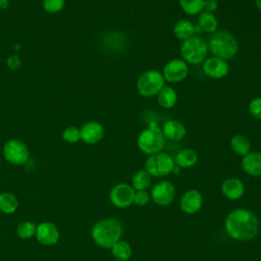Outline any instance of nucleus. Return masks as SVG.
Wrapping results in <instances>:
<instances>
[{
    "label": "nucleus",
    "instance_id": "obj_2",
    "mask_svg": "<svg viewBox=\"0 0 261 261\" xmlns=\"http://www.w3.org/2000/svg\"><path fill=\"white\" fill-rule=\"evenodd\" d=\"M123 227L115 218H104L97 221L92 228V238L96 245L104 249H110L121 239Z\"/></svg>",
    "mask_w": 261,
    "mask_h": 261
},
{
    "label": "nucleus",
    "instance_id": "obj_4",
    "mask_svg": "<svg viewBox=\"0 0 261 261\" xmlns=\"http://www.w3.org/2000/svg\"><path fill=\"white\" fill-rule=\"evenodd\" d=\"M165 140L161 127L155 121H152L138 136L137 146L143 153L153 155L163 150Z\"/></svg>",
    "mask_w": 261,
    "mask_h": 261
},
{
    "label": "nucleus",
    "instance_id": "obj_15",
    "mask_svg": "<svg viewBox=\"0 0 261 261\" xmlns=\"http://www.w3.org/2000/svg\"><path fill=\"white\" fill-rule=\"evenodd\" d=\"M81 140L89 145L97 144L104 137V127L98 121H88L81 128Z\"/></svg>",
    "mask_w": 261,
    "mask_h": 261
},
{
    "label": "nucleus",
    "instance_id": "obj_20",
    "mask_svg": "<svg viewBox=\"0 0 261 261\" xmlns=\"http://www.w3.org/2000/svg\"><path fill=\"white\" fill-rule=\"evenodd\" d=\"M195 25L194 23L189 20V19H179L175 22V24L173 25L172 32L173 35L175 36V38H177L180 41H186L188 39H190L191 37L195 36Z\"/></svg>",
    "mask_w": 261,
    "mask_h": 261
},
{
    "label": "nucleus",
    "instance_id": "obj_28",
    "mask_svg": "<svg viewBox=\"0 0 261 261\" xmlns=\"http://www.w3.org/2000/svg\"><path fill=\"white\" fill-rule=\"evenodd\" d=\"M37 225L32 221H21L16 227V233L20 239L29 240L36 236Z\"/></svg>",
    "mask_w": 261,
    "mask_h": 261
},
{
    "label": "nucleus",
    "instance_id": "obj_32",
    "mask_svg": "<svg viewBox=\"0 0 261 261\" xmlns=\"http://www.w3.org/2000/svg\"><path fill=\"white\" fill-rule=\"evenodd\" d=\"M150 199V194L146 190L136 191L134 197V204H136L137 206H145L149 203Z\"/></svg>",
    "mask_w": 261,
    "mask_h": 261
},
{
    "label": "nucleus",
    "instance_id": "obj_25",
    "mask_svg": "<svg viewBox=\"0 0 261 261\" xmlns=\"http://www.w3.org/2000/svg\"><path fill=\"white\" fill-rule=\"evenodd\" d=\"M151 175L146 169L138 170L132 177V187L135 191L147 190L151 185Z\"/></svg>",
    "mask_w": 261,
    "mask_h": 261
},
{
    "label": "nucleus",
    "instance_id": "obj_1",
    "mask_svg": "<svg viewBox=\"0 0 261 261\" xmlns=\"http://www.w3.org/2000/svg\"><path fill=\"white\" fill-rule=\"evenodd\" d=\"M226 233L233 240L248 242L253 240L259 230V220L254 212L237 208L228 213L224 221Z\"/></svg>",
    "mask_w": 261,
    "mask_h": 261
},
{
    "label": "nucleus",
    "instance_id": "obj_7",
    "mask_svg": "<svg viewBox=\"0 0 261 261\" xmlns=\"http://www.w3.org/2000/svg\"><path fill=\"white\" fill-rule=\"evenodd\" d=\"M175 167L173 157L165 152H159L153 155H149L145 163V169L151 176L163 177L171 172Z\"/></svg>",
    "mask_w": 261,
    "mask_h": 261
},
{
    "label": "nucleus",
    "instance_id": "obj_8",
    "mask_svg": "<svg viewBox=\"0 0 261 261\" xmlns=\"http://www.w3.org/2000/svg\"><path fill=\"white\" fill-rule=\"evenodd\" d=\"M3 156L9 163L21 165L29 159V149L27 145L19 140H9L3 146Z\"/></svg>",
    "mask_w": 261,
    "mask_h": 261
},
{
    "label": "nucleus",
    "instance_id": "obj_21",
    "mask_svg": "<svg viewBox=\"0 0 261 261\" xmlns=\"http://www.w3.org/2000/svg\"><path fill=\"white\" fill-rule=\"evenodd\" d=\"M177 101V93L171 86H164L157 94V102L164 109H171Z\"/></svg>",
    "mask_w": 261,
    "mask_h": 261
},
{
    "label": "nucleus",
    "instance_id": "obj_22",
    "mask_svg": "<svg viewBox=\"0 0 261 261\" xmlns=\"http://www.w3.org/2000/svg\"><path fill=\"white\" fill-rule=\"evenodd\" d=\"M198 25L204 33L212 35L218 29V20L214 13L202 11L198 14Z\"/></svg>",
    "mask_w": 261,
    "mask_h": 261
},
{
    "label": "nucleus",
    "instance_id": "obj_10",
    "mask_svg": "<svg viewBox=\"0 0 261 261\" xmlns=\"http://www.w3.org/2000/svg\"><path fill=\"white\" fill-rule=\"evenodd\" d=\"M135 192L136 191L130 185L120 182L111 189L109 193V199L115 207L126 208L134 204Z\"/></svg>",
    "mask_w": 261,
    "mask_h": 261
},
{
    "label": "nucleus",
    "instance_id": "obj_5",
    "mask_svg": "<svg viewBox=\"0 0 261 261\" xmlns=\"http://www.w3.org/2000/svg\"><path fill=\"white\" fill-rule=\"evenodd\" d=\"M208 51L207 42L198 36H193L184 41L180 46L181 59L192 65H198L204 62Z\"/></svg>",
    "mask_w": 261,
    "mask_h": 261
},
{
    "label": "nucleus",
    "instance_id": "obj_31",
    "mask_svg": "<svg viewBox=\"0 0 261 261\" xmlns=\"http://www.w3.org/2000/svg\"><path fill=\"white\" fill-rule=\"evenodd\" d=\"M249 113L256 119L261 120V97L252 99L248 106Z\"/></svg>",
    "mask_w": 261,
    "mask_h": 261
},
{
    "label": "nucleus",
    "instance_id": "obj_14",
    "mask_svg": "<svg viewBox=\"0 0 261 261\" xmlns=\"http://www.w3.org/2000/svg\"><path fill=\"white\" fill-rule=\"evenodd\" d=\"M36 238L44 246H53L59 240V230L52 222H42L37 226Z\"/></svg>",
    "mask_w": 261,
    "mask_h": 261
},
{
    "label": "nucleus",
    "instance_id": "obj_9",
    "mask_svg": "<svg viewBox=\"0 0 261 261\" xmlns=\"http://www.w3.org/2000/svg\"><path fill=\"white\" fill-rule=\"evenodd\" d=\"M189 73V64L180 59L174 58L169 60L163 67L162 75L165 82L170 84H175L182 82Z\"/></svg>",
    "mask_w": 261,
    "mask_h": 261
},
{
    "label": "nucleus",
    "instance_id": "obj_18",
    "mask_svg": "<svg viewBox=\"0 0 261 261\" xmlns=\"http://www.w3.org/2000/svg\"><path fill=\"white\" fill-rule=\"evenodd\" d=\"M245 186L243 181L237 177H229L224 179L221 184L222 195L229 200H238L243 197Z\"/></svg>",
    "mask_w": 261,
    "mask_h": 261
},
{
    "label": "nucleus",
    "instance_id": "obj_19",
    "mask_svg": "<svg viewBox=\"0 0 261 261\" xmlns=\"http://www.w3.org/2000/svg\"><path fill=\"white\" fill-rule=\"evenodd\" d=\"M173 160L177 167L190 168L198 162V154L192 148H185L175 154Z\"/></svg>",
    "mask_w": 261,
    "mask_h": 261
},
{
    "label": "nucleus",
    "instance_id": "obj_17",
    "mask_svg": "<svg viewBox=\"0 0 261 261\" xmlns=\"http://www.w3.org/2000/svg\"><path fill=\"white\" fill-rule=\"evenodd\" d=\"M161 129L165 139L169 141H174V142L180 141L187 135V128L185 124L175 119L166 120L163 123V126Z\"/></svg>",
    "mask_w": 261,
    "mask_h": 261
},
{
    "label": "nucleus",
    "instance_id": "obj_24",
    "mask_svg": "<svg viewBox=\"0 0 261 261\" xmlns=\"http://www.w3.org/2000/svg\"><path fill=\"white\" fill-rule=\"evenodd\" d=\"M18 208L17 198L8 192L0 194V211L5 214H12Z\"/></svg>",
    "mask_w": 261,
    "mask_h": 261
},
{
    "label": "nucleus",
    "instance_id": "obj_36",
    "mask_svg": "<svg viewBox=\"0 0 261 261\" xmlns=\"http://www.w3.org/2000/svg\"><path fill=\"white\" fill-rule=\"evenodd\" d=\"M115 261H127V260H116V259H115Z\"/></svg>",
    "mask_w": 261,
    "mask_h": 261
},
{
    "label": "nucleus",
    "instance_id": "obj_12",
    "mask_svg": "<svg viewBox=\"0 0 261 261\" xmlns=\"http://www.w3.org/2000/svg\"><path fill=\"white\" fill-rule=\"evenodd\" d=\"M202 69L207 76L213 80H220L228 74L229 64L224 59L212 56L205 59Z\"/></svg>",
    "mask_w": 261,
    "mask_h": 261
},
{
    "label": "nucleus",
    "instance_id": "obj_33",
    "mask_svg": "<svg viewBox=\"0 0 261 261\" xmlns=\"http://www.w3.org/2000/svg\"><path fill=\"white\" fill-rule=\"evenodd\" d=\"M218 8L217 0H204L203 4V11L213 13Z\"/></svg>",
    "mask_w": 261,
    "mask_h": 261
},
{
    "label": "nucleus",
    "instance_id": "obj_23",
    "mask_svg": "<svg viewBox=\"0 0 261 261\" xmlns=\"http://www.w3.org/2000/svg\"><path fill=\"white\" fill-rule=\"evenodd\" d=\"M230 149L239 156L247 155L251 150V143L249 139L244 135H234L229 142Z\"/></svg>",
    "mask_w": 261,
    "mask_h": 261
},
{
    "label": "nucleus",
    "instance_id": "obj_3",
    "mask_svg": "<svg viewBox=\"0 0 261 261\" xmlns=\"http://www.w3.org/2000/svg\"><path fill=\"white\" fill-rule=\"evenodd\" d=\"M207 44L213 56L224 60L233 58L239 51V42L228 31H216L211 35Z\"/></svg>",
    "mask_w": 261,
    "mask_h": 261
},
{
    "label": "nucleus",
    "instance_id": "obj_29",
    "mask_svg": "<svg viewBox=\"0 0 261 261\" xmlns=\"http://www.w3.org/2000/svg\"><path fill=\"white\" fill-rule=\"evenodd\" d=\"M62 139L68 143H76L81 140V132L76 126H68L62 132Z\"/></svg>",
    "mask_w": 261,
    "mask_h": 261
},
{
    "label": "nucleus",
    "instance_id": "obj_30",
    "mask_svg": "<svg viewBox=\"0 0 261 261\" xmlns=\"http://www.w3.org/2000/svg\"><path fill=\"white\" fill-rule=\"evenodd\" d=\"M43 7L49 13H57L64 7V0H44Z\"/></svg>",
    "mask_w": 261,
    "mask_h": 261
},
{
    "label": "nucleus",
    "instance_id": "obj_13",
    "mask_svg": "<svg viewBox=\"0 0 261 261\" xmlns=\"http://www.w3.org/2000/svg\"><path fill=\"white\" fill-rule=\"evenodd\" d=\"M203 205L202 194L195 189L189 190L182 194L179 200V207L187 214L197 213Z\"/></svg>",
    "mask_w": 261,
    "mask_h": 261
},
{
    "label": "nucleus",
    "instance_id": "obj_34",
    "mask_svg": "<svg viewBox=\"0 0 261 261\" xmlns=\"http://www.w3.org/2000/svg\"><path fill=\"white\" fill-rule=\"evenodd\" d=\"M8 5V0H0V7L5 8Z\"/></svg>",
    "mask_w": 261,
    "mask_h": 261
},
{
    "label": "nucleus",
    "instance_id": "obj_27",
    "mask_svg": "<svg viewBox=\"0 0 261 261\" xmlns=\"http://www.w3.org/2000/svg\"><path fill=\"white\" fill-rule=\"evenodd\" d=\"M180 8L189 15H198L203 11L204 0H178Z\"/></svg>",
    "mask_w": 261,
    "mask_h": 261
},
{
    "label": "nucleus",
    "instance_id": "obj_26",
    "mask_svg": "<svg viewBox=\"0 0 261 261\" xmlns=\"http://www.w3.org/2000/svg\"><path fill=\"white\" fill-rule=\"evenodd\" d=\"M110 250H111L112 256L116 260H128L132 256L130 245L125 241L119 240L110 248Z\"/></svg>",
    "mask_w": 261,
    "mask_h": 261
},
{
    "label": "nucleus",
    "instance_id": "obj_16",
    "mask_svg": "<svg viewBox=\"0 0 261 261\" xmlns=\"http://www.w3.org/2000/svg\"><path fill=\"white\" fill-rule=\"evenodd\" d=\"M242 168L248 175L259 177L261 176V152L253 151L243 156Z\"/></svg>",
    "mask_w": 261,
    "mask_h": 261
},
{
    "label": "nucleus",
    "instance_id": "obj_11",
    "mask_svg": "<svg viewBox=\"0 0 261 261\" xmlns=\"http://www.w3.org/2000/svg\"><path fill=\"white\" fill-rule=\"evenodd\" d=\"M150 197L156 205L167 206L175 197V188L169 180H160L153 186Z\"/></svg>",
    "mask_w": 261,
    "mask_h": 261
},
{
    "label": "nucleus",
    "instance_id": "obj_35",
    "mask_svg": "<svg viewBox=\"0 0 261 261\" xmlns=\"http://www.w3.org/2000/svg\"><path fill=\"white\" fill-rule=\"evenodd\" d=\"M255 4H256V7L258 8V10L261 12V0H255Z\"/></svg>",
    "mask_w": 261,
    "mask_h": 261
},
{
    "label": "nucleus",
    "instance_id": "obj_6",
    "mask_svg": "<svg viewBox=\"0 0 261 261\" xmlns=\"http://www.w3.org/2000/svg\"><path fill=\"white\" fill-rule=\"evenodd\" d=\"M165 86V80L162 72L156 69H148L144 71L137 80V91L139 95L145 98L157 96L161 89Z\"/></svg>",
    "mask_w": 261,
    "mask_h": 261
}]
</instances>
